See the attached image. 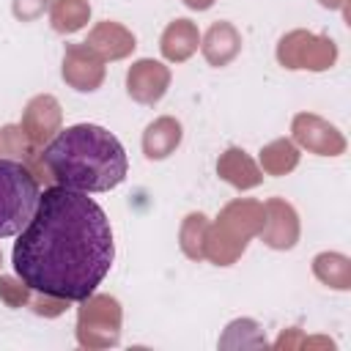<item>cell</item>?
Masks as SVG:
<instances>
[{"label":"cell","mask_w":351,"mask_h":351,"mask_svg":"<svg viewBox=\"0 0 351 351\" xmlns=\"http://www.w3.org/2000/svg\"><path fill=\"white\" fill-rule=\"evenodd\" d=\"M115 258L112 228L88 192L49 186L11 252L16 277L36 293L82 302L107 277Z\"/></svg>","instance_id":"obj_1"},{"label":"cell","mask_w":351,"mask_h":351,"mask_svg":"<svg viewBox=\"0 0 351 351\" xmlns=\"http://www.w3.org/2000/svg\"><path fill=\"white\" fill-rule=\"evenodd\" d=\"M41 162L52 181L80 192H110L129 170L121 140L96 123L60 129L44 145Z\"/></svg>","instance_id":"obj_2"},{"label":"cell","mask_w":351,"mask_h":351,"mask_svg":"<svg viewBox=\"0 0 351 351\" xmlns=\"http://www.w3.org/2000/svg\"><path fill=\"white\" fill-rule=\"evenodd\" d=\"M263 222V203L258 200H233L228 203L217 222H208L206 241H203V258H208L217 266H230L244 250L252 236L261 233Z\"/></svg>","instance_id":"obj_3"},{"label":"cell","mask_w":351,"mask_h":351,"mask_svg":"<svg viewBox=\"0 0 351 351\" xmlns=\"http://www.w3.org/2000/svg\"><path fill=\"white\" fill-rule=\"evenodd\" d=\"M38 178L16 159H0V239L16 236L38 206Z\"/></svg>","instance_id":"obj_4"},{"label":"cell","mask_w":351,"mask_h":351,"mask_svg":"<svg viewBox=\"0 0 351 351\" xmlns=\"http://www.w3.org/2000/svg\"><path fill=\"white\" fill-rule=\"evenodd\" d=\"M121 337V304L115 296L90 293L77 315V340L85 348H110Z\"/></svg>","instance_id":"obj_5"},{"label":"cell","mask_w":351,"mask_h":351,"mask_svg":"<svg viewBox=\"0 0 351 351\" xmlns=\"http://www.w3.org/2000/svg\"><path fill=\"white\" fill-rule=\"evenodd\" d=\"M277 60L285 69L324 71L337 60V47L326 36H315L307 30H291L277 44Z\"/></svg>","instance_id":"obj_6"},{"label":"cell","mask_w":351,"mask_h":351,"mask_svg":"<svg viewBox=\"0 0 351 351\" xmlns=\"http://www.w3.org/2000/svg\"><path fill=\"white\" fill-rule=\"evenodd\" d=\"M291 132H293V140L302 148H307V151H313L318 156H337V154L346 151L343 134L329 121H324V118H318L313 112H299L293 118Z\"/></svg>","instance_id":"obj_7"},{"label":"cell","mask_w":351,"mask_h":351,"mask_svg":"<svg viewBox=\"0 0 351 351\" xmlns=\"http://www.w3.org/2000/svg\"><path fill=\"white\" fill-rule=\"evenodd\" d=\"M63 80L82 93L96 90L104 82V60L82 41V44H69L63 52Z\"/></svg>","instance_id":"obj_8"},{"label":"cell","mask_w":351,"mask_h":351,"mask_svg":"<svg viewBox=\"0 0 351 351\" xmlns=\"http://www.w3.org/2000/svg\"><path fill=\"white\" fill-rule=\"evenodd\" d=\"M60 121H63V112H60L58 99L49 93H41L27 101L19 126L36 148H44V143H49L60 132Z\"/></svg>","instance_id":"obj_9"},{"label":"cell","mask_w":351,"mask_h":351,"mask_svg":"<svg viewBox=\"0 0 351 351\" xmlns=\"http://www.w3.org/2000/svg\"><path fill=\"white\" fill-rule=\"evenodd\" d=\"M274 250H291L299 239V217L282 197H269L263 203V222L258 233Z\"/></svg>","instance_id":"obj_10"},{"label":"cell","mask_w":351,"mask_h":351,"mask_svg":"<svg viewBox=\"0 0 351 351\" xmlns=\"http://www.w3.org/2000/svg\"><path fill=\"white\" fill-rule=\"evenodd\" d=\"M170 88V69L159 60H134L126 71V90L140 104H156Z\"/></svg>","instance_id":"obj_11"},{"label":"cell","mask_w":351,"mask_h":351,"mask_svg":"<svg viewBox=\"0 0 351 351\" xmlns=\"http://www.w3.org/2000/svg\"><path fill=\"white\" fill-rule=\"evenodd\" d=\"M85 44H88L101 60H121V58H126V55L137 47V44H134V33L126 30L123 25H118V22H110V19L99 22V25L88 33Z\"/></svg>","instance_id":"obj_12"},{"label":"cell","mask_w":351,"mask_h":351,"mask_svg":"<svg viewBox=\"0 0 351 351\" xmlns=\"http://www.w3.org/2000/svg\"><path fill=\"white\" fill-rule=\"evenodd\" d=\"M200 49H203V58L211 66L222 69L241 52V33L230 22H214L203 36Z\"/></svg>","instance_id":"obj_13"},{"label":"cell","mask_w":351,"mask_h":351,"mask_svg":"<svg viewBox=\"0 0 351 351\" xmlns=\"http://www.w3.org/2000/svg\"><path fill=\"white\" fill-rule=\"evenodd\" d=\"M197 44H200V33H197V25L189 19L170 22L159 38V49L170 63H184L186 58H192Z\"/></svg>","instance_id":"obj_14"},{"label":"cell","mask_w":351,"mask_h":351,"mask_svg":"<svg viewBox=\"0 0 351 351\" xmlns=\"http://www.w3.org/2000/svg\"><path fill=\"white\" fill-rule=\"evenodd\" d=\"M181 137H184L181 123L176 118H170V115H162V118H156L154 123L145 126V132H143V154L148 159H165L178 148Z\"/></svg>","instance_id":"obj_15"},{"label":"cell","mask_w":351,"mask_h":351,"mask_svg":"<svg viewBox=\"0 0 351 351\" xmlns=\"http://www.w3.org/2000/svg\"><path fill=\"white\" fill-rule=\"evenodd\" d=\"M217 173H219V178H225L236 189H252L263 178V173L258 170V165L241 148H228L219 156V162H217Z\"/></svg>","instance_id":"obj_16"},{"label":"cell","mask_w":351,"mask_h":351,"mask_svg":"<svg viewBox=\"0 0 351 351\" xmlns=\"http://www.w3.org/2000/svg\"><path fill=\"white\" fill-rule=\"evenodd\" d=\"M49 19L58 33H77L90 19V3L88 0H55Z\"/></svg>","instance_id":"obj_17"},{"label":"cell","mask_w":351,"mask_h":351,"mask_svg":"<svg viewBox=\"0 0 351 351\" xmlns=\"http://www.w3.org/2000/svg\"><path fill=\"white\" fill-rule=\"evenodd\" d=\"M313 271L324 285H332L337 291L351 288V263L346 255L337 252H321L313 261Z\"/></svg>","instance_id":"obj_18"},{"label":"cell","mask_w":351,"mask_h":351,"mask_svg":"<svg viewBox=\"0 0 351 351\" xmlns=\"http://www.w3.org/2000/svg\"><path fill=\"white\" fill-rule=\"evenodd\" d=\"M299 165V151L291 140H274L261 151V167L269 176H285Z\"/></svg>","instance_id":"obj_19"},{"label":"cell","mask_w":351,"mask_h":351,"mask_svg":"<svg viewBox=\"0 0 351 351\" xmlns=\"http://www.w3.org/2000/svg\"><path fill=\"white\" fill-rule=\"evenodd\" d=\"M219 346L222 348H261V346H266V337H263V332L258 329L255 321L239 318V321L228 324Z\"/></svg>","instance_id":"obj_20"},{"label":"cell","mask_w":351,"mask_h":351,"mask_svg":"<svg viewBox=\"0 0 351 351\" xmlns=\"http://www.w3.org/2000/svg\"><path fill=\"white\" fill-rule=\"evenodd\" d=\"M206 230H208V217L206 214H189L181 225V250L186 258L200 261L203 258V241H206Z\"/></svg>","instance_id":"obj_21"},{"label":"cell","mask_w":351,"mask_h":351,"mask_svg":"<svg viewBox=\"0 0 351 351\" xmlns=\"http://www.w3.org/2000/svg\"><path fill=\"white\" fill-rule=\"evenodd\" d=\"M30 293L33 288L25 285L22 280H14V277H0V299L8 304V307H22L30 302Z\"/></svg>","instance_id":"obj_22"},{"label":"cell","mask_w":351,"mask_h":351,"mask_svg":"<svg viewBox=\"0 0 351 351\" xmlns=\"http://www.w3.org/2000/svg\"><path fill=\"white\" fill-rule=\"evenodd\" d=\"M49 3L52 0H14V16L19 19V22H33V19H38L47 8H49Z\"/></svg>","instance_id":"obj_23"},{"label":"cell","mask_w":351,"mask_h":351,"mask_svg":"<svg viewBox=\"0 0 351 351\" xmlns=\"http://www.w3.org/2000/svg\"><path fill=\"white\" fill-rule=\"evenodd\" d=\"M184 5H189L192 11H206L214 5V0H184Z\"/></svg>","instance_id":"obj_24"},{"label":"cell","mask_w":351,"mask_h":351,"mask_svg":"<svg viewBox=\"0 0 351 351\" xmlns=\"http://www.w3.org/2000/svg\"><path fill=\"white\" fill-rule=\"evenodd\" d=\"M321 5H326V8H337V5H343V0H318Z\"/></svg>","instance_id":"obj_25"}]
</instances>
